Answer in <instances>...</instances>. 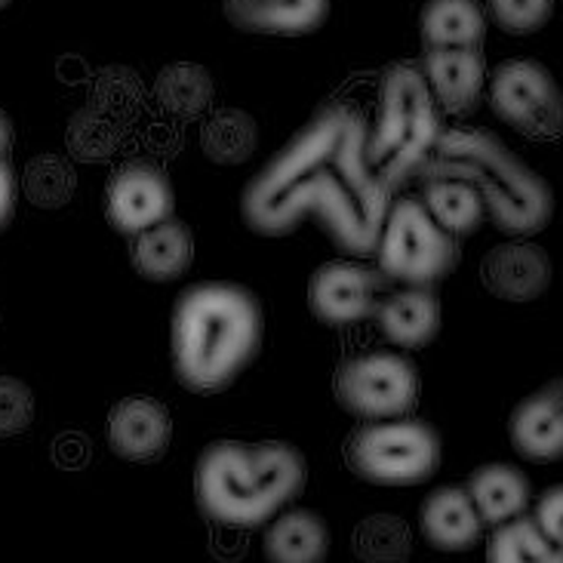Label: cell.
I'll return each instance as SVG.
<instances>
[{"instance_id": "obj_1", "label": "cell", "mask_w": 563, "mask_h": 563, "mask_svg": "<svg viewBox=\"0 0 563 563\" xmlns=\"http://www.w3.org/2000/svg\"><path fill=\"white\" fill-rule=\"evenodd\" d=\"M391 203V188L369 164L364 114L327 102L246 183L241 213L265 238H284L305 219H318L345 256H376Z\"/></svg>"}, {"instance_id": "obj_2", "label": "cell", "mask_w": 563, "mask_h": 563, "mask_svg": "<svg viewBox=\"0 0 563 563\" xmlns=\"http://www.w3.org/2000/svg\"><path fill=\"white\" fill-rule=\"evenodd\" d=\"M265 342L260 296L244 284L203 280L185 287L173 305V369L195 395H219L244 376Z\"/></svg>"}, {"instance_id": "obj_3", "label": "cell", "mask_w": 563, "mask_h": 563, "mask_svg": "<svg viewBox=\"0 0 563 563\" xmlns=\"http://www.w3.org/2000/svg\"><path fill=\"white\" fill-rule=\"evenodd\" d=\"M305 456L284 441H216L198 459L195 499L222 527L256 530L305 489Z\"/></svg>"}, {"instance_id": "obj_4", "label": "cell", "mask_w": 563, "mask_h": 563, "mask_svg": "<svg viewBox=\"0 0 563 563\" xmlns=\"http://www.w3.org/2000/svg\"><path fill=\"white\" fill-rule=\"evenodd\" d=\"M419 176L468 183L484 198L487 216L496 222V229L515 238L539 234L554 219L551 185L489 130H443L438 148Z\"/></svg>"}, {"instance_id": "obj_5", "label": "cell", "mask_w": 563, "mask_h": 563, "mask_svg": "<svg viewBox=\"0 0 563 563\" xmlns=\"http://www.w3.org/2000/svg\"><path fill=\"white\" fill-rule=\"evenodd\" d=\"M443 136L441 106L419 62H391L379 80L376 123L369 126V164L391 191L419 176Z\"/></svg>"}, {"instance_id": "obj_6", "label": "cell", "mask_w": 563, "mask_h": 563, "mask_svg": "<svg viewBox=\"0 0 563 563\" xmlns=\"http://www.w3.org/2000/svg\"><path fill=\"white\" fill-rule=\"evenodd\" d=\"M349 468L376 487H416L441 468V438L422 419L366 422L345 443Z\"/></svg>"}, {"instance_id": "obj_7", "label": "cell", "mask_w": 563, "mask_h": 563, "mask_svg": "<svg viewBox=\"0 0 563 563\" xmlns=\"http://www.w3.org/2000/svg\"><path fill=\"white\" fill-rule=\"evenodd\" d=\"M459 260V241L431 219L422 200L400 198L391 203L376 246V268L391 284L434 287L456 272Z\"/></svg>"}, {"instance_id": "obj_8", "label": "cell", "mask_w": 563, "mask_h": 563, "mask_svg": "<svg viewBox=\"0 0 563 563\" xmlns=\"http://www.w3.org/2000/svg\"><path fill=\"white\" fill-rule=\"evenodd\" d=\"M339 407L364 422L407 419L419 404V369L395 351H364L335 373Z\"/></svg>"}, {"instance_id": "obj_9", "label": "cell", "mask_w": 563, "mask_h": 563, "mask_svg": "<svg viewBox=\"0 0 563 563\" xmlns=\"http://www.w3.org/2000/svg\"><path fill=\"white\" fill-rule=\"evenodd\" d=\"M489 106L496 118L523 136H563V90L536 59H508L489 77Z\"/></svg>"}, {"instance_id": "obj_10", "label": "cell", "mask_w": 563, "mask_h": 563, "mask_svg": "<svg viewBox=\"0 0 563 563\" xmlns=\"http://www.w3.org/2000/svg\"><path fill=\"white\" fill-rule=\"evenodd\" d=\"M391 280L364 262H327L308 284V308L327 327H351L376 318Z\"/></svg>"}, {"instance_id": "obj_11", "label": "cell", "mask_w": 563, "mask_h": 563, "mask_svg": "<svg viewBox=\"0 0 563 563\" xmlns=\"http://www.w3.org/2000/svg\"><path fill=\"white\" fill-rule=\"evenodd\" d=\"M173 210H176L173 183L152 161H130L108 183L106 216L118 234L139 238L169 222Z\"/></svg>"}, {"instance_id": "obj_12", "label": "cell", "mask_w": 563, "mask_h": 563, "mask_svg": "<svg viewBox=\"0 0 563 563\" xmlns=\"http://www.w3.org/2000/svg\"><path fill=\"white\" fill-rule=\"evenodd\" d=\"M508 438L530 462L545 465L563 459V376L520 400L508 419Z\"/></svg>"}, {"instance_id": "obj_13", "label": "cell", "mask_w": 563, "mask_h": 563, "mask_svg": "<svg viewBox=\"0 0 563 563\" xmlns=\"http://www.w3.org/2000/svg\"><path fill=\"white\" fill-rule=\"evenodd\" d=\"M551 256L530 241H508L489 250L481 262L484 287L505 302H533L551 287Z\"/></svg>"}, {"instance_id": "obj_14", "label": "cell", "mask_w": 563, "mask_h": 563, "mask_svg": "<svg viewBox=\"0 0 563 563\" xmlns=\"http://www.w3.org/2000/svg\"><path fill=\"white\" fill-rule=\"evenodd\" d=\"M108 446L126 462H154L167 453L173 419L154 397H123L108 412Z\"/></svg>"}, {"instance_id": "obj_15", "label": "cell", "mask_w": 563, "mask_h": 563, "mask_svg": "<svg viewBox=\"0 0 563 563\" xmlns=\"http://www.w3.org/2000/svg\"><path fill=\"white\" fill-rule=\"evenodd\" d=\"M422 71L446 114H472L487 87L484 49H426Z\"/></svg>"}, {"instance_id": "obj_16", "label": "cell", "mask_w": 563, "mask_h": 563, "mask_svg": "<svg viewBox=\"0 0 563 563\" xmlns=\"http://www.w3.org/2000/svg\"><path fill=\"white\" fill-rule=\"evenodd\" d=\"M376 323L397 349H426L441 333V299L431 287L391 289L379 302Z\"/></svg>"}, {"instance_id": "obj_17", "label": "cell", "mask_w": 563, "mask_h": 563, "mask_svg": "<svg viewBox=\"0 0 563 563\" xmlns=\"http://www.w3.org/2000/svg\"><path fill=\"white\" fill-rule=\"evenodd\" d=\"M330 3L333 0H222V10L234 29L250 34L299 37L327 22Z\"/></svg>"}, {"instance_id": "obj_18", "label": "cell", "mask_w": 563, "mask_h": 563, "mask_svg": "<svg viewBox=\"0 0 563 563\" xmlns=\"http://www.w3.org/2000/svg\"><path fill=\"white\" fill-rule=\"evenodd\" d=\"M419 527L431 549L468 551L481 542L484 520L474 508L468 489L441 487L422 503Z\"/></svg>"}, {"instance_id": "obj_19", "label": "cell", "mask_w": 563, "mask_h": 563, "mask_svg": "<svg viewBox=\"0 0 563 563\" xmlns=\"http://www.w3.org/2000/svg\"><path fill=\"white\" fill-rule=\"evenodd\" d=\"M419 34L426 49H481L487 37V10L481 0H426Z\"/></svg>"}, {"instance_id": "obj_20", "label": "cell", "mask_w": 563, "mask_h": 563, "mask_svg": "<svg viewBox=\"0 0 563 563\" xmlns=\"http://www.w3.org/2000/svg\"><path fill=\"white\" fill-rule=\"evenodd\" d=\"M130 260L133 268L152 284H169L179 280L195 262V238L185 222L169 219L157 229L145 231L133 238L130 244Z\"/></svg>"}, {"instance_id": "obj_21", "label": "cell", "mask_w": 563, "mask_h": 563, "mask_svg": "<svg viewBox=\"0 0 563 563\" xmlns=\"http://www.w3.org/2000/svg\"><path fill=\"white\" fill-rule=\"evenodd\" d=\"M465 489H468L481 520L489 527H503L508 520L523 518L530 496H533L527 474L515 465H505V462H493V465L477 468L468 477Z\"/></svg>"}, {"instance_id": "obj_22", "label": "cell", "mask_w": 563, "mask_h": 563, "mask_svg": "<svg viewBox=\"0 0 563 563\" xmlns=\"http://www.w3.org/2000/svg\"><path fill=\"white\" fill-rule=\"evenodd\" d=\"M330 551V530L308 508L287 511L265 533L268 563H323Z\"/></svg>"}, {"instance_id": "obj_23", "label": "cell", "mask_w": 563, "mask_h": 563, "mask_svg": "<svg viewBox=\"0 0 563 563\" xmlns=\"http://www.w3.org/2000/svg\"><path fill=\"white\" fill-rule=\"evenodd\" d=\"M422 203H426L431 219L443 231H450L456 241L459 238H472L487 219L484 198L462 179H443V176L422 179Z\"/></svg>"}, {"instance_id": "obj_24", "label": "cell", "mask_w": 563, "mask_h": 563, "mask_svg": "<svg viewBox=\"0 0 563 563\" xmlns=\"http://www.w3.org/2000/svg\"><path fill=\"white\" fill-rule=\"evenodd\" d=\"M260 148V123L241 108H222L200 126V152L219 167L246 164Z\"/></svg>"}, {"instance_id": "obj_25", "label": "cell", "mask_w": 563, "mask_h": 563, "mask_svg": "<svg viewBox=\"0 0 563 563\" xmlns=\"http://www.w3.org/2000/svg\"><path fill=\"white\" fill-rule=\"evenodd\" d=\"M157 102L176 118H198L213 102V77L203 65L195 62H173L154 84Z\"/></svg>"}, {"instance_id": "obj_26", "label": "cell", "mask_w": 563, "mask_h": 563, "mask_svg": "<svg viewBox=\"0 0 563 563\" xmlns=\"http://www.w3.org/2000/svg\"><path fill=\"white\" fill-rule=\"evenodd\" d=\"M487 563H563V551L533 518H515L496 527L487 545Z\"/></svg>"}, {"instance_id": "obj_27", "label": "cell", "mask_w": 563, "mask_h": 563, "mask_svg": "<svg viewBox=\"0 0 563 563\" xmlns=\"http://www.w3.org/2000/svg\"><path fill=\"white\" fill-rule=\"evenodd\" d=\"M410 549V527L395 515H373L354 530V554L364 563H407Z\"/></svg>"}, {"instance_id": "obj_28", "label": "cell", "mask_w": 563, "mask_h": 563, "mask_svg": "<svg viewBox=\"0 0 563 563\" xmlns=\"http://www.w3.org/2000/svg\"><path fill=\"white\" fill-rule=\"evenodd\" d=\"M75 191V173L59 157H37L29 167V198L41 207H59Z\"/></svg>"}, {"instance_id": "obj_29", "label": "cell", "mask_w": 563, "mask_h": 563, "mask_svg": "<svg viewBox=\"0 0 563 563\" xmlns=\"http://www.w3.org/2000/svg\"><path fill=\"white\" fill-rule=\"evenodd\" d=\"M493 22L508 34H533L549 25L554 0H487Z\"/></svg>"}, {"instance_id": "obj_30", "label": "cell", "mask_w": 563, "mask_h": 563, "mask_svg": "<svg viewBox=\"0 0 563 563\" xmlns=\"http://www.w3.org/2000/svg\"><path fill=\"white\" fill-rule=\"evenodd\" d=\"M34 419V395L22 379L0 376V438L22 434Z\"/></svg>"}, {"instance_id": "obj_31", "label": "cell", "mask_w": 563, "mask_h": 563, "mask_svg": "<svg viewBox=\"0 0 563 563\" xmlns=\"http://www.w3.org/2000/svg\"><path fill=\"white\" fill-rule=\"evenodd\" d=\"M533 520L539 523V530L563 551V484L542 493V499L536 503Z\"/></svg>"}, {"instance_id": "obj_32", "label": "cell", "mask_w": 563, "mask_h": 563, "mask_svg": "<svg viewBox=\"0 0 563 563\" xmlns=\"http://www.w3.org/2000/svg\"><path fill=\"white\" fill-rule=\"evenodd\" d=\"M15 191H19V185H15L13 167L7 161H0V231L7 229V222L13 219Z\"/></svg>"}, {"instance_id": "obj_33", "label": "cell", "mask_w": 563, "mask_h": 563, "mask_svg": "<svg viewBox=\"0 0 563 563\" xmlns=\"http://www.w3.org/2000/svg\"><path fill=\"white\" fill-rule=\"evenodd\" d=\"M13 152V121L0 111V161H7Z\"/></svg>"}, {"instance_id": "obj_34", "label": "cell", "mask_w": 563, "mask_h": 563, "mask_svg": "<svg viewBox=\"0 0 563 563\" xmlns=\"http://www.w3.org/2000/svg\"><path fill=\"white\" fill-rule=\"evenodd\" d=\"M7 3H10V0H0V7H7Z\"/></svg>"}]
</instances>
